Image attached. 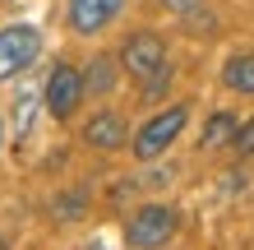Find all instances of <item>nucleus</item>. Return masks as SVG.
I'll return each mask as SVG.
<instances>
[{
	"label": "nucleus",
	"instance_id": "obj_17",
	"mask_svg": "<svg viewBox=\"0 0 254 250\" xmlns=\"http://www.w3.org/2000/svg\"><path fill=\"white\" fill-rule=\"evenodd\" d=\"M0 250H9V241H5V237H0Z\"/></svg>",
	"mask_w": 254,
	"mask_h": 250
},
{
	"label": "nucleus",
	"instance_id": "obj_16",
	"mask_svg": "<svg viewBox=\"0 0 254 250\" xmlns=\"http://www.w3.org/2000/svg\"><path fill=\"white\" fill-rule=\"evenodd\" d=\"M0 149H5V125H0Z\"/></svg>",
	"mask_w": 254,
	"mask_h": 250
},
{
	"label": "nucleus",
	"instance_id": "obj_5",
	"mask_svg": "<svg viewBox=\"0 0 254 250\" xmlns=\"http://www.w3.org/2000/svg\"><path fill=\"white\" fill-rule=\"evenodd\" d=\"M37 56H42V33H37L33 23H9V28H0V83L19 79Z\"/></svg>",
	"mask_w": 254,
	"mask_h": 250
},
{
	"label": "nucleus",
	"instance_id": "obj_4",
	"mask_svg": "<svg viewBox=\"0 0 254 250\" xmlns=\"http://www.w3.org/2000/svg\"><path fill=\"white\" fill-rule=\"evenodd\" d=\"M88 88H83V70L69 65V61H56L51 75H47V88H42V102H47V116L51 121H69L74 111L83 107Z\"/></svg>",
	"mask_w": 254,
	"mask_h": 250
},
{
	"label": "nucleus",
	"instance_id": "obj_13",
	"mask_svg": "<svg viewBox=\"0 0 254 250\" xmlns=\"http://www.w3.org/2000/svg\"><path fill=\"white\" fill-rule=\"evenodd\" d=\"M74 213H83V195H65L61 204H56V218H61V223L74 218Z\"/></svg>",
	"mask_w": 254,
	"mask_h": 250
},
{
	"label": "nucleus",
	"instance_id": "obj_10",
	"mask_svg": "<svg viewBox=\"0 0 254 250\" xmlns=\"http://www.w3.org/2000/svg\"><path fill=\"white\" fill-rule=\"evenodd\" d=\"M236 125H241V116H236V111H213V116H208V125H203V135H199V149L213 153V149H222V144H231Z\"/></svg>",
	"mask_w": 254,
	"mask_h": 250
},
{
	"label": "nucleus",
	"instance_id": "obj_8",
	"mask_svg": "<svg viewBox=\"0 0 254 250\" xmlns=\"http://www.w3.org/2000/svg\"><path fill=\"white\" fill-rule=\"evenodd\" d=\"M222 83H227L231 93H241V97H254V51L231 56V61L222 65Z\"/></svg>",
	"mask_w": 254,
	"mask_h": 250
},
{
	"label": "nucleus",
	"instance_id": "obj_11",
	"mask_svg": "<svg viewBox=\"0 0 254 250\" xmlns=\"http://www.w3.org/2000/svg\"><path fill=\"white\" fill-rule=\"evenodd\" d=\"M231 149L241 153V158H254V111L245 116L241 125H236V135H231Z\"/></svg>",
	"mask_w": 254,
	"mask_h": 250
},
{
	"label": "nucleus",
	"instance_id": "obj_1",
	"mask_svg": "<svg viewBox=\"0 0 254 250\" xmlns=\"http://www.w3.org/2000/svg\"><path fill=\"white\" fill-rule=\"evenodd\" d=\"M185 125H190V102H171V107H162L153 111L148 121L134 130V139H129V153L139 158V163H157L162 153L171 149L176 139L185 135Z\"/></svg>",
	"mask_w": 254,
	"mask_h": 250
},
{
	"label": "nucleus",
	"instance_id": "obj_15",
	"mask_svg": "<svg viewBox=\"0 0 254 250\" xmlns=\"http://www.w3.org/2000/svg\"><path fill=\"white\" fill-rule=\"evenodd\" d=\"M83 250H107V246H102V241H93V246H83Z\"/></svg>",
	"mask_w": 254,
	"mask_h": 250
},
{
	"label": "nucleus",
	"instance_id": "obj_12",
	"mask_svg": "<svg viewBox=\"0 0 254 250\" xmlns=\"http://www.w3.org/2000/svg\"><path fill=\"white\" fill-rule=\"evenodd\" d=\"M33 107H37L33 93H23L19 102H14V135H19V139L28 135V125H33Z\"/></svg>",
	"mask_w": 254,
	"mask_h": 250
},
{
	"label": "nucleus",
	"instance_id": "obj_2",
	"mask_svg": "<svg viewBox=\"0 0 254 250\" xmlns=\"http://www.w3.org/2000/svg\"><path fill=\"white\" fill-rule=\"evenodd\" d=\"M181 237V209L176 204H139L125 223V246L129 250H162Z\"/></svg>",
	"mask_w": 254,
	"mask_h": 250
},
{
	"label": "nucleus",
	"instance_id": "obj_6",
	"mask_svg": "<svg viewBox=\"0 0 254 250\" xmlns=\"http://www.w3.org/2000/svg\"><path fill=\"white\" fill-rule=\"evenodd\" d=\"M83 144H88V149H97V153H121L125 144H129V121H125V111H116V107L93 111V116L83 121Z\"/></svg>",
	"mask_w": 254,
	"mask_h": 250
},
{
	"label": "nucleus",
	"instance_id": "obj_7",
	"mask_svg": "<svg viewBox=\"0 0 254 250\" xmlns=\"http://www.w3.org/2000/svg\"><path fill=\"white\" fill-rule=\"evenodd\" d=\"M125 0H65V23L79 37H97L102 28H111L121 19Z\"/></svg>",
	"mask_w": 254,
	"mask_h": 250
},
{
	"label": "nucleus",
	"instance_id": "obj_14",
	"mask_svg": "<svg viewBox=\"0 0 254 250\" xmlns=\"http://www.w3.org/2000/svg\"><path fill=\"white\" fill-rule=\"evenodd\" d=\"M162 5H167L171 14H194V9L203 5V0H162Z\"/></svg>",
	"mask_w": 254,
	"mask_h": 250
},
{
	"label": "nucleus",
	"instance_id": "obj_3",
	"mask_svg": "<svg viewBox=\"0 0 254 250\" xmlns=\"http://www.w3.org/2000/svg\"><path fill=\"white\" fill-rule=\"evenodd\" d=\"M121 70L134 79V83H148L153 75H162L167 70V42H162V33H153V28H134V33L121 42Z\"/></svg>",
	"mask_w": 254,
	"mask_h": 250
},
{
	"label": "nucleus",
	"instance_id": "obj_9",
	"mask_svg": "<svg viewBox=\"0 0 254 250\" xmlns=\"http://www.w3.org/2000/svg\"><path fill=\"white\" fill-rule=\"evenodd\" d=\"M116 70H121L116 56H93L88 70H83V88H88V93H97V97H107L111 88H116V79H121Z\"/></svg>",
	"mask_w": 254,
	"mask_h": 250
}]
</instances>
